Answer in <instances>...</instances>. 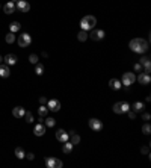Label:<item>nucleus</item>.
I'll list each match as a JSON object with an SVG mask.
<instances>
[{
    "instance_id": "1",
    "label": "nucleus",
    "mask_w": 151,
    "mask_h": 168,
    "mask_svg": "<svg viewBox=\"0 0 151 168\" xmlns=\"http://www.w3.org/2000/svg\"><path fill=\"white\" fill-rule=\"evenodd\" d=\"M129 47L132 49L134 53H145L148 50V42L142 38H133L132 41L129 42Z\"/></svg>"
},
{
    "instance_id": "2",
    "label": "nucleus",
    "mask_w": 151,
    "mask_h": 168,
    "mask_svg": "<svg viewBox=\"0 0 151 168\" xmlns=\"http://www.w3.org/2000/svg\"><path fill=\"white\" fill-rule=\"evenodd\" d=\"M95 24H97V18L94 15H85L80 20V29L82 30H91L95 27Z\"/></svg>"
},
{
    "instance_id": "3",
    "label": "nucleus",
    "mask_w": 151,
    "mask_h": 168,
    "mask_svg": "<svg viewBox=\"0 0 151 168\" xmlns=\"http://www.w3.org/2000/svg\"><path fill=\"white\" fill-rule=\"evenodd\" d=\"M112 109L115 114H126V112L130 111V105L127 102H118V103L113 105Z\"/></svg>"
},
{
    "instance_id": "4",
    "label": "nucleus",
    "mask_w": 151,
    "mask_h": 168,
    "mask_svg": "<svg viewBox=\"0 0 151 168\" xmlns=\"http://www.w3.org/2000/svg\"><path fill=\"white\" fill-rule=\"evenodd\" d=\"M134 80H136L134 73H124V74H122V79H121V83L126 85V86H130V85L134 83Z\"/></svg>"
},
{
    "instance_id": "5",
    "label": "nucleus",
    "mask_w": 151,
    "mask_h": 168,
    "mask_svg": "<svg viewBox=\"0 0 151 168\" xmlns=\"http://www.w3.org/2000/svg\"><path fill=\"white\" fill-rule=\"evenodd\" d=\"M45 165L48 168H60L64 164H62V161L57 159V158H45Z\"/></svg>"
},
{
    "instance_id": "6",
    "label": "nucleus",
    "mask_w": 151,
    "mask_h": 168,
    "mask_svg": "<svg viewBox=\"0 0 151 168\" xmlns=\"http://www.w3.org/2000/svg\"><path fill=\"white\" fill-rule=\"evenodd\" d=\"M30 42H32V37L29 35V34H21L18 37V44L20 47H27V46H30Z\"/></svg>"
},
{
    "instance_id": "7",
    "label": "nucleus",
    "mask_w": 151,
    "mask_h": 168,
    "mask_svg": "<svg viewBox=\"0 0 151 168\" xmlns=\"http://www.w3.org/2000/svg\"><path fill=\"white\" fill-rule=\"evenodd\" d=\"M88 37L91 38V39H94V41H101L103 38L106 37V34H104V30H101V29H92L91 35H88Z\"/></svg>"
},
{
    "instance_id": "8",
    "label": "nucleus",
    "mask_w": 151,
    "mask_h": 168,
    "mask_svg": "<svg viewBox=\"0 0 151 168\" xmlns=\"http://www.w3.org/2000/svg\"><path fill=\"white\" fill-rule=\"evenodd\" d=\"M15 9H18V11H21V12H29V9H30V3L26 2V0H18L17 5H15Z\"/></svg>"
},
{
    "instance_id": "9",
    "label": "nucleus",
    "mask_w": 151,
    "mask_h": 168,
    "mask_svg": "<svg viewBox=\"0 0 151 168\" xmlns=\"http://www.w3.org/2000/svg\"><path fill=\"white\" fill-rule=\"evenodd\" d=\"M47 108H48V111L57 112L59 109H60V103L57 102L56 98H52V100H48V102H47Z\"/></svg>"
},
{
    "instance_id": "10",
    "label": "nucleus",
    "mask_w": 151,
    "mask_h": 168,
    "mask_svg": "<svg viewBox=\"0 0 151 168\" xmlns=\"http://www.w3.org/2000/svg\"><path fill=\"white\" fill-rule=\"evenodd\" d=\"M89 127L92 130H101L103 129V123L98 120V118H91L89 120Z\"/></svg>"
},
{
    "instance_id": "11",
    "label": "nucleus",
    "mask_w": 151,
    "mask_h": 168,
    "mask_svg": "<svg viewBox=\"0 0 151 168\" xmlns=\"http://www.w3.org/2000/svg\"><path fill=\"white\" fill-rule=\"evenodd\" d=\"M68 138H70V133H67L64 129H59V130L56 132V139L57 141L65 142V141H68Z\"/></svg>"
},
{
    "instance_id": "12",
    "label": "nucleus",
    "mask_w": 151,
    "mask_h": 168,
    "mask_svg": "<svg viewBox=\"0 0 151 168\" xmlns=\"http://www.w3.org/2000/svg\"><path fill=\"white\" fill-rule=\"evenodd\" d=\"M137 80H139L141 85H150L151 76L148 74V73H141V74L137 76Z\"/></svg>"
},
{
    "instance_id": "13",
    "label": "nucleus",
    "mask_w": 151,
    "mask_h": 168,
    "mask_svg": "<svg viewBox=\"0 0 151 168\" xmlns=\"http://www.w3.org/2000/svg\"><path fill=\"white\" fill-rule=\"evenodd\" d=\"M14 11H15V3L9 0V2L3 6V12H5V14H12Z\"/></svg>"
},
{
    "instance_id": "14",
    "label": "nucleus",
    "mask_w": 151,
    "mask_h": 168,
    "mask_svg": "<svg viewBox=\"0 0 151 168\" xmlns=\"http://www.w3.org/2000/svg\"><path fill=\"white\" fill-rule=\"evenodd\" d=\"M24 114H26V109H24V108H21V106H17V108H14V109H12V115H14L15 118H23V117H24Z\"/></svg>"
},
{
    "instance_id": "15",
    "label": "nucleus",
    "mask_w": 151,
    "mask_h": 168,
    "mask_svg": "<svg viewBox=\"0 0 151 168\" xmlns=\"http://www.w3.org/2000/svg\"><path fill=\"white\" fill-rule=\"evenodd\" d=\"M3 61L6 62V65H15L17 64V56L15 55H6L5 58H3Z\"/></svg>"
},
{
    "instance_id": "16",
    "label": "nucleus",
    "mask_w": 151,
    "mask_h": 168,
    "mask_svg": "<svg viewBox=\"0 0 151 168\" xmlns=\"http://www.w3.org/2000/svg\"><path fill=\"white\" fill-rule=\"evenodd\" d=\"M33 132H35L37 136H42V135L45 133V126H44L42 123H38L37 126H35V130Z\"/></svg>"
},
{
    "instance_id": "17",
    "label": "nucleus",
    "mask_w": 151,
    "mask_h": 168,
    "mask_svg": "<svg viewBox=\"0 0 151 168\" xmlns=\"http://www.w3.org/2000/svg\"><path fill=\"white\" fill-rule=\"evenodd\" d=\"M11 71H9V65H0V77H9Z\"/></svg>"
},
{
    "instance_id": "18",
    "label": "nucleus",
    "mask_w": 151,
    "mask_h": 168,
    "mask_svg": "<svg viewBox=\"0 0 151 168\" xmlns=\"http://www.w3.org/2000/svg\"><path fill=\"white\" fill-rule=\"evenodd\" d=\"M109 86L115 90V91H118L119 88H121V80H118V79H110L109 80Z\"/></svg>"
},
{
    "instance_id": "19",
    "label": "nucleus",
    "mask_w": 151,
    "mask_h": 168,
    "mask_svg": "<svg viewBox=\"0 0 151 168\" xmlns=\"http://www.w3.org/2000/svg\"><path fill=\"white\" fill-rule=\"evenodd\" d=\"M68 139H70V142L74 144V146H77V144L80 142V136H79L76 132H71V133H70V138H68Z\"/></svg>"
},
{
    "instance_id": "20",
    "label": "nucleus",
    "mask_w": 151,
    "mask_h": 168,
    "mask_svg": "<svg viewBox=\"0 0 151 168\" xmlns=\"http://www.w3.org/2000/svg\"><path fill=\"white\" fill-rule=\"evenodd\" d=\"M145 109V105L142 103V102H136V103H133V111L134 112H142Z\"/></svg>"
},
{
    "instance_id": "21",
    "label": "nucleus",
    "mask_w": 151,
    "mask_h": 168,
    "mask_svg": "<svg viewBox=\"0 0 151 168\" xmlns=\"http://www.w3.org/2000/svg\"><path fill=\"white\" fill-rule=\"evenodd\" d=\"M73 147H74V144H71L70 141H65V142H64V147H62V151H64V153H70V151L73 150Z\"/></svg>"
},
{
    "instance_id": "22",
    "label": "nucleus",
    "mask_w": 151,
    "mask_h": 168,
    "mask_svg": "<svg viewBox=\"0 0 151 168\" xmlns=\"http://www.w3.org/2000/svg\"><path fill=\"white\" fill-rule=\"evenodd\" d=\"M20 29H21V26H20V23H17V21H14V23H11V26H9V30H11L12 34H15V32H18Z\"/></svg>"
},
{
    "instance_id": "23",
    "label": "nucleus",
    "mask_w": 151,
    "mask_h": 168,
    "mask_svg": "<svg viewBox=\"0 0 151 168\" xmlns=\"http://www.w3.org/2000/svg\"><path fill=\"white\" fill-rule=\"evenodd\" d=\"M88 38H89V37H88L86 30H80V32L77 34V39H79V41H82V42H83V41H86Z\"/></svg>"
},
{
    "instance_id": "24",
    "label": "nucleus",
    "mask_w": 151,
    "mask_h": 168,
    "mask_svg": "<svg viewBox=\"0 0 151 168\" xmlns=\"http://www.w3.org/2000/svg\"><path fill=\"white\" fill-rule=\"evenodd\" d=\"M47 112H48V108H45V105H41V106H39V109H38L39 117H45V115H47Z\"/></svg>"
},
{
    "instance_id": "25",
    "label": "nucleus",
    "mask_w": 151,
    "mask_h": 168,
    "mask_svg": "<svg viewBox=\"0 0 151 168\" xmlns=\"http://www.w3.org/2000/svg\"><path fill=\"white\" fill-rule=\"evenodd\" d=\"M15 156H17L18 159H23V158H26V153H24V150L21 149V147H17V149H15Z\"/></svg>"
},
{
    "instance_id": "26",
    "label": "nucleus",
    "mask_w": 151,
    "mask_h": 168,
    "mask_svg": "<svg viewBox=\"0 0 151 168\" xmlns=\"http://www.w3.org/2000/svg\"><path fill=\"white\" fill-rule=\"evenodd\" d=\"M37 65V68H35V73H37L38 76H42L44 74V65L42 64H35Z\"/></svg>"
},
{
    "instance_id": "27",
    "label": "nucleus",
    "mask_w": 151,
    "mask_h": 168,
    "mask_svg": "<svg viewBox=\"0 0 151 168\" xmlns=\"http://www.w3.org/2000/svg\"><path fill=\"white\" fill-rule=\"evenodd\" d=\"M55 123H56V120H55V118H52V117L45 118V126H47V127H53V126H55Z\"/></svg>"
},
{
    "instance_id": "28",
    "label": "nucleus",
    "mask_w": 151,
    "mask_h": 168,
    "mask_svg": "<svg viewBox=\"0 0 151 168\" xmlns=\"http://www.w3.org/2000/svg\"><path fill=\"white\" fill-rule=\"evenodd\" d=\"M5 39H6V42H8V44H12V42L15 41V35H14L12 32H9V34L6 35V38H5Z\"/></svg>"
},
{
    "instance_id": "29",
    "label": "nucleus",
    "mask_w": 151,
    "mask_h": 168,
    "mask_svg": "<svg viewBox=\"0 0 151 168\" xmlns=\"http://www.w3.org/2000/svg\"><path fill=\"white\" fill-rule=\"evenodd\" d=\"M142 132H144L145 135H150V133H151V126H150V123H145V124L142 126Z\"/></svg>"
},
{
    "instance_id": "30",
    "label": "nucleus",
    "mask_w": 151,
    "mask_h": 168,
    "mask_svg": "<svg viewBox=\"0 0 151 168\" xmlns=\"http://www.w3.org/2000/svg\"><path fill=\"white\" fill-rule=\"evenodd\" d=\"M24 118H26L27 123H33V115H32V112H26V114H24Z\"/></svg>"
},
{
    "instance_id": "31",
    "label": "nucleus",
    "mask_w": 151,
    "mask_h": 168,
    "mask_svg": "<svg viewBox=\"0 0 151 168\" xmlns=\"http://www.w3.org/2000/svg\"><path fill=\"white\" fill-rule=\"evenodd\" d=\"M139 64H141V65H147V64H151V62H150V58H148V56H144V58L139 61Z\"/></svg>"
},
{
    "instance_id": "32",
    "label": "nucleus",
    "mask_w": 151,
    "mask_h": 168,
    "mask_svg": "<svg viewBox=\"0 0 151 168\" xmlns=\"http://www.w3.org/2000/svg\"><path fill=\"white\" fill-rule=\"evenodd\" d=\"M29 62H30V64H38V55H30L29 56Z\"/></svg>"
},
{
    "instance_id": "33",
    "label": "nucleus",
    "mask_w": 151,
    "mask_h": 168,
    "mask_svg": "<svg viewBox=\"0 0 151 168\" xmlns=\"http://www.w3.org/2000/svg\"><path fill=\"white\" fill-rule=\"evenodd\" d=\"M141 70H142V65H141V64L137 62V64L134 65V71H141Z\"/></svg>"
},
{
    "instance_id": "34",
    "label": "nucleus",
    "mask_w": 151,
    "mask_h": 168,
    "mask_svg": "<svg viewBox=\"0 0 151 168\" xmlns=\"http://www.w3.org/2000/svg\"><path fill=\"white\" fill-rule=\"evenodd\" d=\"M26 158H27L29 161H33V159H35V154H33V153H29V154H26Z\"/></svg>"
},
{
    "instance_id": "35",
    "label": "nucleus",
    "mask_w": 151,
    "mask_h": 168,
    "mask_svg": "<svg viewBox=\"0 0 151 168\" xmlns=\"http://www.w3.org/2000/svg\"><path fill=\"white\" fill-rule=\"evenodd\" d=\"M39 103H41V105H45V103H47V98H45V97H39Z\"/></svg>"
},
{
    "instance_id": "36",
    "label": "nucleus",
    "mask_w": 151,
    "mask_h": 168,
    "mask_svg": "<svg viewBox=\"0 0 151 168\" xmlns=\"http://www.w3.org/2000/svg\"><path fill=\"white\" fill-rule=\"evenodd\" d=\"M142 118H144L145 121H148V120H150V114H148V112H145V114L142 115Z\"/></svg>"
},
{
    "instance_id": "37",
    "label": "nucleus",
    "mask_w": 151,
    "mask_h": 168,
    "mask_svg": "<svg viewBox=\"0 0 151 168\" xmlns=\"http://www.w3.org/2000/svg\"><path fill=\"white\" fill-rule=\"evenodd\" d=\"M129 117H130L132 120H134V118H136V112H134V111H133V112L129 111Z\"/></svg>"
},
{
    "instance_id": "38",
    "label": "nucleus",
    "mask_w": 151,
    "mask_h": 168,
    "mask_svg": "<svg viewBox=\"0 0 151 168\" xmlns=\"http://www.w3.org/2000/svg\"><path fill=\"white\" fill-rule=\"evenodd\" d=\"M142 153H148V147H144V149H141Z\"/></svg>"
},
{
    "instance_id": "39",
    "label": "nucleus",
    "mask_w": 151,
    "mask_h": 168,
    "mask_svg": "<svg viewBox=\"0 0 151 168\" xmlns=\"http://www.w3.org/2000/svg\"><path fill=\"white\" fill-rule=\"evenodd\" d=\"M2 61H3V58H2V56H0V62H2Z\"/></svg>"
},
{
    "instance_id": "40",
    "label": "nucleus",
    "mask_w": 151,
    "mask_h": 168,
    "mask_svg": "<svg viewBox=\"0 0 151 168\" xmlns=\"http://www.w3.org/2000/svg\"><path fill=\"white\" fill-rule=\"evenodd\" d=\"M11 2H18V0H11Z\"/></svg>"
}]
</instances>
